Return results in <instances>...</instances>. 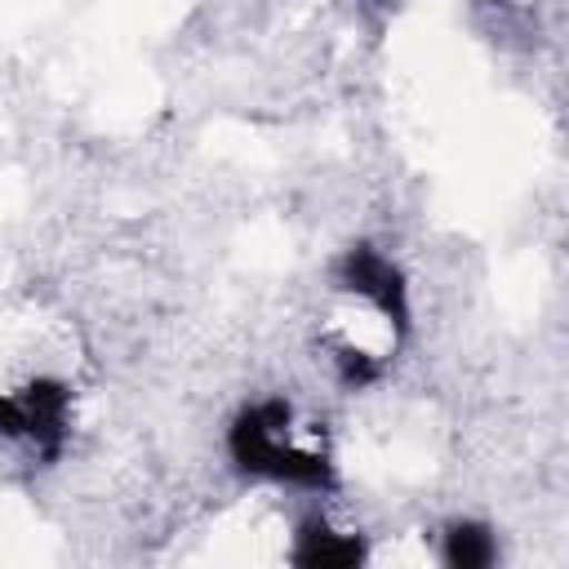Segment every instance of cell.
I'll return each mask as SVG.
<instances>
[{
	"mask_svg": "<svg viewBox=\"0 0 569 569\" xmlns=\"http://www.w3.org/2000/svg\"><path fill=\"white\" fill-rule=\"evenodd\" d=\"M227 458L240 476L271 480V485H293L311 493H329L338 485L333 458L298 440L293 405L284 396H262L236 409L227 427Z\"/></svg>",
	"mask_w": 569,
	"mask_h": 569,
	"instance_id": "obj_1",
	"label": "cell"
},
{
	"mask_svg": "<svg viewBox=\"0 0 569 569\" xmlns=\"http://www.w3.org/2000/svg\"><path fill=\"white\" fill-rule=\"evenodd\" d=\"M333 284L342 293H356L360 302H369L387 329L396 338L409 333L413 325V298H409V276L400 271V262L391 253H382L373 240H351L338 258H333Z\"/></svg>",
	"mask_w": 569,
	"mask_h": 569,
	"instance_id": "obj_2",
	"label": "cell"
},
{
	"mask_svg": "<svg viewBox=\"0 0 569 569\" xmlns=\"http://www.w3.org/2000/svg\"><path fill=\"white\" fill-rule=\"evenodd\" d=\"M22 409H27V445L40 458H58L71 431V391L58 378H31L18 387Z\"/></svg>",
	"mask_w": 569,
	"mask_h": 569,
	"instance_id": "obj_3",
	"label": "cell"
},
{
	"mask_svg": "<svg viewBox=\"0 0 569 569\" xmlns=\"http://www.w3.org/2000/svg\"><path fill=\"white\" fill-rule=\"evenodd\" d=\"M365 556H369L365 542L356 533H338L325 516H307L289 551V560L302 569H342V565H360Z\"/></svg>",
	"mask_w": 569,
	"mask_h": 569,
	"instance_id": "obj_4",
	"label": "cell"
},
{
	"mask_svg": "<svg viewBox=\"0 0 569 569\" xmlns=\"http://www.w3.org/2000/svg\"><path fill=\"white\" fill-rule=\"evenodd\" d=\"M440 560L449 569H489L498 560V538L485 520H453L440 533Z\"/></svg>",
	"mask_w": 569,
	"mask_h": 569,
	"instance_id": "obj_5",
	"label": "cell"
},
{
	"mask_svg": "<svg viewBox=\"0 0 569 569\" xmlns=\"http://www.w3.org/2000/svg\"><path fill=\"white\" fill-rule=\"evenodd\" d=\"M338 382L342 387H369L378 378V360H369V351L360 347H338Z\"/></svg>",
	"mask_w": 569,
	"mask_h": 569,
	"instance_id": "obj_6",
	"label": "cell"
},
{
	"mask_svg": "<svg viewBox=\"0 0 569 569\" xmlns=\"http://www.w3.org/2000/svg\"><path fill=\"white\" fill-rule=\"evenodd\" d=\"M0 436H4V440H27V409H22V396H4V391H0Z\"/></svg>",
	"mask_w": 569,
	"mask_h": 569,
	"instance_id": "obj_7",
	"label": "cell"
}]
</instances>
